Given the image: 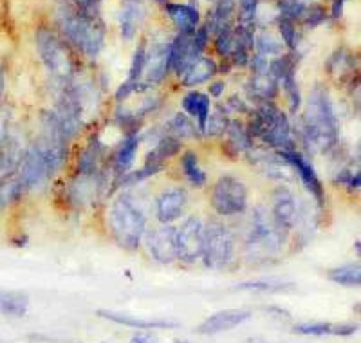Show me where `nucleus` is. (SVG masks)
<instances>
[{
    "mask_svg": "<svg viewBox=\"0 0 361 343\" xmlns=\"http://www.w3.org/2000/svg\"><path fill=\"white\" fill-rule=\"evenodd\" d=\"M287 288H293L291 282H282L275 278H261V280H246L235 285L237 291H253V292H280Z\"/></svg>",
    "mask_w": 361,
    "mask_h": 343,
    "instance_id": "nucleus-32",
    "label": "nucleus"
},
{
    "mask_svg": "<svg viewBox=\"0 0 361 343\" xmlns=\"http://www.w3.org/2000/svg\"><path fill=\"white\" fill-rule=\"evenodd\" d=\"M249 318H251V311L248 309L218 311V313H214L211 316L206 318L204 322L197 327V332L204 336L221 335V332H228V330L242 325L244 322H248Z\"/></svg>",
    "mask_w": 361,
    "mask_h": 343,
    "instance_id": "nucleus-15",
    "label": "nucleus"
},
{
    "mask_svg": "<svg viewBox=\"0 0 361 343\" xmlns=\"http://www.w3.org/2000/svg\"><path fill=\"white\" fill-rule=\"evenodd\" d=\"M34 42L42 64L53 74V78L62 83H69L74 78V60L65 42L49 27H38Z\"/></svg>",
    "mask_w": 361,
    "mask_h": 343,
    "instance_id": "nucleus-5",
    "label": "nucleus"
},
{
    "mask_svg": "<svg viewBox=\"0 0 361 343\" xmlns=\"http://www.w3.org/2000/svg\"><path fill=\"white\" fill-rule=\"evenodd\" d=\"M180 168L185 172V177L188 179L193 188H202L206 184L204 170L199 165V156L193 150H185L180 156Z\"/></svg>",
    "mask_w": 361,
    "mask_h": 343,
    "instance_id": "nucleus-31",
    "label": "nucleus"
},
{
    "mask_svg": "<svg viewBox=\"0 0 361 343\" xmlns=\"http://www.w3.org/2000/svg\"><path fill=\"white\" fill-rule=\"evenodd\" d=\"M176 343H192V342H176Z\"/></svg>",
    "mask_w": 361,
    "mask_h": 343,
    "instance_id": "nucleus-49",
    "label": "nucleus"
},
{
    "mask_svg": "<svg viewBox=\"0 0 361 343\" xmlns=\"http://www.w3.org/2000/svg\"><path fill=\"white\" fill-rule=\"evenodd\" d=\"M208 42H210V29L206 26L197 27V31L192 34V40H190V49H192V55L197 58V56H202L204 49L208 47Z\"/></svg>",
    "mask_w": 361,
    "mask_h": 343,
    "instance_id": "nucleus-42",
    "label": "nucleus"
},
{
    "mask_svg": "<svg viewBox=\"0 0 361 343\" xmlns=\"http://www.w3.org/2000/svg\"><path fill=\"white\" fill-rule=\"evenodd\" d=\"M280 154L284 159L287 161V165L293 168V172L300 177L302 184L306 187V190L318 201V204H324L325 201V191H324V184L320 181L318 174H316L315 166L313 163L300 152L298 149L293 150H280Z\"/></svg>",
    "mask_w": 361,
    "mask_h": 343,
    "instance_id": "nucleus-10",
    "label": "nucleus"
},
{
    "mask_svg": "<svg viewBox=\"0 0 361 343\" xmlns=\"http://www.w3.org/2000/svg\"><path fill=\"white\" fill-rule=\"evenodd\" d=\"M329 13L327 9L324 8L322 4H311L307 6L306 9V15H303L302 22L306 24V27H309V29H315V27L322 26L325 20H327Z\"/></svg>",
    "mask_w": 361,
    "mask_h": 343,
    "instance_id": "nucleus-41",
    "label": "nucleus"
},
{
    "mask_svg": "<svg viewBox=\"0 0 361 343\" xmlns=\"http://www.w3.org/2000/svg\"><path fill=\"white\" fill-rule=\"evenodd\" d=\"M258 4L261 0H239V22L240 26H256L258 20Z\"/></svg>",
    "mask_w": 361,
    "mask_h": 343,
    "instance_id": "nucleus-39",
    "label": "nucleus"
},
{
    "mask_svg": "<svg viewBox=\"0 0 361 343\" xmlns=\"http://www.w3.org/2000/svg\"><path fill=\"white\" fill-rule=\"evenodd\" d=\"M170 72V42H154L147 49L145 62V81L147 87H154L166 80Z\"/></svg>",
    "mask_w": 361,
    "mask_h": 343,
    "instance_id": "nucleus-13",
    "label": "nucleus"
},
{
    "mask_svg": "<svg viewBox=\"0 0 361 343\" xmlns=\"http://www.w3.org/2000/svg\"><path fill=\"white\" fill-rule=\"evenodd\" d=\"M215 53L223 60L230 58L231 51H233V46H235V34H233V27H228V29L221 31V33L215 34Z\"/></svg>",
    "mask_w": 361,
    "mask_h": 343,
    "instance_id": "nucleus-40",
    "label": "nucleus"
},
{
    "mask_svg": "<svg viewBox=\"0 0 361 343\" xmlns=\"http://www.w3.org/2000/svg\"><path fill=\"white\" fill-rule=\"evenodd\" d=\"M278 83L269 71H255L251 72V78H249L248 89H249V96L255 97L256 102H273L275 97L278 96Z\"/></svg>",
    "mask_w": 361,
    "mask_h": 343,
    "instance_id": "nucleus-21",
    "label": "nucleus"
},
{
    "mask_svg": "<svg viewBox=\"0 0 361 343\" xmlns=\"http://www.w3.org/2000/svg\"><path fill=\"white\" fill-rule=\"evenodd\" d=\"M244 343H269V342L264 338H249V339H246Z\"/></svg>",
    "mask_w": 361,
    "mask_h": 343,
    "instance_id": "nucleus-47",
    "label": "nucleus"
},
{
    "mask_svg": "<svg viewBox=\"0 0 361 343\" xmlns=\"http://www.w3.org/2000/svg\"><path fill=\"white\" fill-rule=\"evenodd\" d=\"M29 311V297L22 291H0V313L9 318H24Z\"/></svg>",
    "mask_w": 361,
    "mask_h": 343,
    "instance_id": "nucleus-26",
    "label": "nucleus"
},
{
    "mask_svg": "<svg viewBox=\"0 0 361 343\" xmlns=\"http://www.w3.org/2000/svg\"><path fill=\"white\" fill-rule=\"evenodd\" d=\"M109 228L116 244L123 250L136 251L141 246L147 234V219L129 194L122 191L110 203Z\"/></svg>",
    "mask_w": 361,
    "mask_h": 343,
    "instance_id": "nucleus-3",
    "label": "nucleus"
},
{
    "mask_svg": "<svg viewBox=\"0 0 361 343\" xmlns=\"http://www.w3.org/2000/svg\"><path fill=\"white\" fill-rule=\"evenodd\" d=\"M101 152H103V147H101L98 137L88 141V144L81 150L80 157H78V175L100 174Z\"/></svg>",
    "mask_w": 361,
    "mask_h": 343,
    "instance_id": "nucleus-28",
    "label": "nucleus"
},
{
    "mask_svg": "<svg viewBox=\"0 0 361 343\" xmlns=\"http://www.w3.org/2000/svg\"><path fill=\"white\" fill-rule=\"evenodd\" d=\"M300 136L311 152H331L338 144V116L327 89L316 85L300 119Z\"/></svg>",
    "mask_w": 361,
    "mask_h": 343,
    "instance_id": "nucleus-1",
    "label": "nucleus"
},
{
    "mask_svg": "<svg viewBox=\"0 0 361 343\" xmlns=\"http://www.w3.org/2000/svg\"><path fill=\"white\" fill-rule=\"evenodd\" d=\"M224 89H226V83H224V81H214V83L210 85V96L221 97L223 96Z\"/></svg>",
    "mask_w": 361,
    "mask_h": 343,
    "instance_id": "nucleus-45",
    "label": "nucleus"
},
{
    "mask_svg": "<svg viewBox=\"0 0 361 343\" xmlns=\"http://www.w3.org/2000/svg\"><path fill=\"white\" fill-rule=\"evenodd\" d=\"M327 276L331 282L338 285H343V288H360L361 284V267L360 262L354 264H345L340 267H332L329 269Z\"/></svg>",
    "mask_w": 361,
    "mask_h": 343,
    "instance_id": "nucleus-30",
    "label": "nucleus"
},
{
    "mask_svg": "<svg viewBox=\"0 0 361 343\" xmlns=\"http://www.w3.org/2000/svg\"><path fill=\"white\" fill-rule=\"evenodd\" d=\"M190 40H192V36H188V34L177 33L176 39L170 42V71L176 72L177 76H180L185 69L195 60V56L192 55V49H190Z\"/></svg>",
    "mask_w": 361,
    "mask_h": 343,
    "instance_id": "nucleus-22",
    "label": "nucleus"
},
{
    "mask_svg": "<svg viewBox=\"0 0 361 343\" xmlns=\"http://www.w3.org/2000/svg\"><path fill=\"white\" fill-rule=\"evenodd\" d=\"M253 147V140L248 134L246 125L240 119H230V125L226 128V152L231 159H235L240 152H248Z\"/></svg>",
    "mask_w": 361,
    "mask_h": 343,
    "instance_id": "nucleus-23",
    "label": "nucleus"
},
{
    "mask_svg": "<svg viewBox=\"0 0 361 343\" xmlns=\"http://www.w3.org/2000/svg\"><path fill=\"white\" fill-rule=\"evenodd\" d=\"M131 343H159V339L150 332H136L131 338Z\"/></svg>",
    "mask_w": 361,
    "mask_h": 343,
    "instance_id": "nucleus-43",
    "label": "nucleus"
},
{
    "mask_svg": "<svg viewBox=\"0 0 361 343\" xmlns=\"http://www.w3.org/2000/svg\"><path fill=\"white\" fill-rule=\"evenodd\" d=\"M145 242L156 262L172 264L177 260V228L172 224H163L145 234Z\"/></svg>",
    "mask_w": 361,
    "mask_h": 343,
    "instance_id": "nucleus-11",
    "label": "nucleus"
},
{
    "mask_svg": "<svg viewBox=\"0 0 361 343\" xmlns=\"http://www.w3.org/2000/svg\"><path fill=\"white\" fill-rule=\"evenodd\" d=\"M170 128H172V136H176L177 140L180 141L188 140V137L202 136L197 123H195L190 116H186L185 112H177V114L173 116L172 121H170Z\"/></svg>",
    "mask_w": 361,
    "mask_h": 343,
    "instance_id": "nucleus-33",
    "label": "nucleus"
},
{
    "mask_svg": "<svg viewBox=\"0 0 361 343\" xmlns=\"http://www.w3.org/2000/svg\"><path fill=\"white\" fill-rule=\"evenodd\" d=\"M217 72L218 65L214 58H210V56H199L180 74V83H183V87L192 89V87H197V85L210 81Z\"/></svg>",
    "mask_w": 361,
    "mask_h": 343,
    "instance_id": "nucleus-17",
    "label": "nucleus"
},
{
    "mask_svg": "<svg viewBox=\"0 0 361 343\" xmlns=\"http://www.w3.org/2000/svg\"><path fill=\"white\" fill-rule=\"evenodd\" d=\"M211 206L223 217H235L248 208V187L235 175H221L211 190Z\"/></svg>",
    "mask_w": 361,
    "mask_h": 343,
    "instance_id": "nucleus-7",
    "label": "nucleus"
},
{
    "mask_svg": "<svg viewBox=\"0 0 361 343\" xmlns=\"http://www.w3.org/2000/svg\"><path fill=\"white\" fill-rule=\"evenodd\" d=\"M183 109H185V114L190 116V118L197 123L199 130L202 134V128L206 125V119L210 116L211 102L208 94L197 93V90H192V93L186 94L183 97Z\"/></svg>",
    "mask_w": 361,
    "mask_h": 343,
    "instance_id": "nucleus-24",
    "label": "nucleus"
},
{
    "mask_svg": "<svg viewBox=\"0 0 361 343\" xmlns=\"http://www.w3.org/2000/svg\"><path fill=\"white\" fill-rule=\"evenodd\" d=\"M282 47H284V43L269 31H262L261 34H255L256 55L264 56L268 60L277 58V56L282 55Z\"/></svg>",
    "mask_w": 361,
    "mask_h": 343,
    "instance_id": "nucleus-34",
    "label": "nucleus"
},
{
    "mask_svg": "<svg viewBox=\"0 0 361 343\" xmlns=\"http://www.w3.org/2000/svg\"><path fill=\"white\" fill-rule=\"evenodd\" d=\"M183 149V141L177 140L176 136H163L154 149L147 154V159L145 161H150V163H157V165H164V163L176 157L177 154L180 152Z\"/></svg>",
    "mask_w": 361,
    "mask_h": 343,
    "instance_id": "nucleus-29",
    "label": "nucleus"
},
{
    "mask_svg": "<svg viewBox=\"0 0 361 343\" xmlns=\"http://www.w3.org/2000/svg\"><path fill=\"white\" fill-rule=\"evenodd\" d=\"M188 204V191L180 187L166 188L156 199V215L161 224H172L183 217Z\"/></svg>",
    "mask_w": 361,
    "mask_h": 343,
    "instance_id": "nucleus-14",
    "label": "nucleus"
},
{
    "mask_svg": "<svg viewBox=\"0 0 361 343\" xmlns=\"http://www.w3.org/2000/svg\"><path fill=\"white\" fill-rule=\"evenodd\" d=\"M228 125H230V118H228L226 110H223V105H218L214 112H210V116L206 119V125L202 128V136H224Z\"/></svg>",
    "mask_w": 361,
    "mask_h": 343,
    "instance_id": "nucleus-35",
    "label": "nucleus"
},
{
    "mask_svg": "<svg viewBox=\"0 0 361 343\" xmlns=\"http://www.w3.org/2000/svg\"><path fill=\"white\" fill-rule=\"evenodd\" d=\"M96 314L100 318H103V320H109V322L119 323V325H125V327H132V329H138V330L176 329V327H179V323L170 322V320H143V318L132 316V314L116 313V311H109V309H100Z\"/></svg>",
    "mask_w": 361,
    "mask_h": 343,
    "instance_id": "nucleus-16",
    "label": "nucleus"
},
{
    "mask_svg": "<svg viewBox=\"0 0 361 343\" xmlns=\"http://www.w3.org/2000/svg\"><path fill=\"white\" fill-rule=\"evenodd\" d=\"M294 335L303 336H353L357 332L356 323H329L313 322L298 323L293 327Z\"/></svg>",
    "mask_w": 361,
    "mask_h": 343,
    "instance_id": "nucleus-19",
    "label": "nucleus"
},
{
    "mask_svg": "<svg viewBox=\"0 0 361 343\" xmlns=\"http://www.w3.org/2000/svg\"><path fill=\"white\" fill-rule=\"evenodd\" d=\"M273 206H271V217L275 219L278 226H280L284 231L289 234L294 226L298 224L300 220V210L298 203H296V197L293 195V191L286 187H278L273 191Z\"/></svg>",
    "mask_w": 361,
    "mask_h": 343,
    "instance_id": "nucleus-12",
    "label": "nucleus"
},
{
    "mask_svg": "<svg viewBox=\"0 0 361 343\" xmlns=\"http://www.w3.org/2000/svg\"><path fill=\"white\" fill-rule=\"evenodd\" d=\"M237 4L235 0H217L211 15L208 17L206 27L210 29V34H217L221 31L233 27V17H235Z\"/></svg>",
    "mask_w": 361,
    "mask_h": 343,
    "instance_id": "nucleus-25",
    "label": "nucleus"
},
{
    "mask_svg": "<svg viewBox=\"0 0 361 343\" xmlns=\"http://www.w3.org/2000/svg\"><path fill=\"white\" fill-rule=\"evenodd\" d=\"M4 89H6V78H4V67L0 64V100L4 96Z\"/></svg>",
    "mask_w": 361,
    "mask_h": 343,
    "instance_id": "nucleus-46",
    "label": "nucleus"
},
{
    "mask_svg": "<svg viewBox=\"0 0 361 343\" xmlns=\"http://www.w3.org/2000/svg\"><path fill=\"white\" fill-rule=\"evenodd\" d=\"M139 143H141L139 134H129L123 140V143L119 144V149L116 150L112 159V172L116 177L126 174V172H131L132 165L136 161V156H138Z\"/></svg>",
    "mask_w": 361,
    "mask_h": 343,
    "instance_id": "nucleus-20",
    "label": "nucleus"
},
{
    "mask_svg": "<svg viewBox=\"0 0 361 343\" xmlns=\"http://www.w3.org/2000/svg\"><path fill=\"white\" fill-rule=\"evenodd\" d=\"M277 26H278V33H280L282 43H284L289 51H296V47H298L300 43L298 42L300 34H298V29H296V22L289 20V18L278 17Z\"/></svg>",
    "mask_w": 361,
    "mask_h": 343,
    "instance_id": "nucleus-37",
    "label": "nucleus"
},
{
    "mask_svg": "<svg viewBox=\"0 0 361 343\" xmlns=\"http://www.w3.org/2000/svg\"><path fill=\"white\" fill-rule=\"evenodd\" d=\"M164 11L170 17V20L173 22V26L179 29V33L188 34L192 36L199 27V22H201V15H199L197 6L192 4H173L169 2L164 6Z\"/></svg>",
    "mask_w": 361,
    "mask_h": 343,
    "instance_id": "nucleus-18",
    "label": "nucleus"
},
{
    "mask_svg": "<svg viewBox=\"0 0 361 343\" xmlns=\"http://www.w3.org/2000/svg\"><path fill=\"white\" fill-rule=\"evenodd\" d=\"M246 128L251 140H258L275 152L296 149L289 116L278 109L275 102L258 103L256 109L251 110V121Z\"/></svg>",
    "mask_w": 361,
    "mask_h": 343,
    "instance_id": "nucleus-2",
    "label": "nucleus"
},
{
    "mask_svg": "<svg viewBox=\"0 0 361 343\" xmlns=\"http://www.w3.org/2000/svg\"><path fill=\"white\" fill-rule=\"evenodd\" d=\"M237 241L230 226L210 220L204 224V250L202 260L210 269H226L235 260Z\"/></svg>",
    "mask_w": 361,
    "mask_h": 343,
    "instance_id": "nucleus-6",
    "label": "nucleus"
},
{
    "mask_svg": "<svg viewBox=\"0 0 361 343\" xmlns=\"http://www.w3.org/2000/svg\"><path fill=\"white\" fill-rule=\"evenodd\" d=\"M141 22H143V9H141V6L138 2H126V6L119 13V31H122L123 40H126V42L134 40Z\"/></svg>",
    "mask_w": 361,
    "mask_h": 343,
    "instance_id": "nucleus-27",
    "label": "nucleus"
},
{
    "mask_svg": "<svg viewBox=\"0 0 361 343\" xmlns=\"http://www.w3.org/2000/svg\"><path fill=\"white\" fill-rule=\"evenodd\" d=\"M306 0H278V17L289 18V20H302L306 15Z\"/></svg>",
    "mask_w": 361,
    "mask_h": 343,
    "instance_id": "nucleus-38",
    "label": "nucleus"
},
{
    "mask_svg": "<svg viewBox=\"0 0 361 343\" xmlns=\"http://www.w3.org/2000/svg\"><path fill=\"white\" fill-rule=\"evenodd\" d=\"M157 4H161V6H166L169 4V0H156Z\"/></svg>",
    "mask_w": 361,
    "mask_h": 343,
    "instance_id": "nucleus-48",
    "label": "nucleus"
},
{
    "mask_svg": "<svg viewBox=\"0 0 361 343\" xmlns=\"http://www.w3.org/2000/svg\"><path fill=\"white\" fill-rule=\"evenodd\" d=\"M204 250V222L199 215L186 217L177 228V260L195 264L202 259Z\"/></svg>",
    "mask_w": 361,
    "mask_h": 343,
    "instance_id": "nucleus-9",
    "label": "nucleus"
},
{
    "mask_svg": "<svg viewBox=\"0 0 361 343\" xmlns=\"http://www.w3.org/2000/svg\"><path fill=\"white\" fill-rule=\"evenodd\" d=\"M287 231L280 228L264 206L253 210L251 229L246 241V259L249 262H268L282 250Z\"/></svg>",
    "mask_w": 361,
    "mask_h": 343,
    "instance_id": "nucleus-4",
    "label": "nucleus"
},
{
    "mask_svg": "<svg viewBox=\"0 0 361 343\" xmlns=\"http://www.w3.org/2000/svg\"><path fill=\"white\" fill-rule=\"evenodd\" d=\"M280 85L282 89H284V93H286L291 114H296L300 110V107H302V93H300L298 81H296V74H294V72L287 74L284 80H280Z\"/></svg>",
    "mask_w": 361,
    "mask_h": 343,
    "instance_id": "nucleus-36",
    "label": "nucleus"
},
{
    "mask_svg": "<svg viewBox=\"0 0 361 343\" xmlns=\"http://www.w3.org/2000/svg\"><path fill=\"white\" fill-rule=\"evenodd\" d=\"M15 179L25 191H34L38 188H42L47 181L51 179L49 166H47L46 156H44L40 144H31L27 152H24L20 163H18L17 175Z\"/></svg>",
    "mask_w": 361,
    "mask_h": 343,
    "instance_id": "nucleus-8",
    "label": "nucleus"
},
{
    "mask_svg": "<svg viewBox=\"0 0 361 343\" xmlns=\"http://www.w3.org/2000/svg\"><path fill=\"white\" fill-rule=\"evenodd\" d=\"M343 4H345V0H332V6H331L332 18H341V15H343Z\"/></svg>",
    "mask_w": 361,
    "mask_h": 343,
    "instance_id": "nucleus-44",
    "label": "nucleus"
}]
</instances>
